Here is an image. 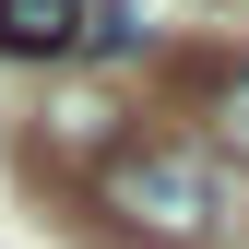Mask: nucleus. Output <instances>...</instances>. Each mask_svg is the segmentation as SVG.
Wrapping results in <instances>:
<instances>
[{
	"label": "nucleus",
	"mask_w": 249,
	"mask_h": 249,
	"mask_svg": "<svg viewBox=\"0 0 249 249\" xmlns=\"http://www.w3.org/2000/svg\"><path fill=\"white\" fill-rule=\"evenodd\" d=\"M95 202H107V226L142 237V249H213L249 213L237 202V166L213 142H119L95 166Z\"/></svg>",
	"instance_id": "obj_1"
},
{
	"label": "nucleus",
	"mask_w": 249,
	"mask_h": 249,
	"mask_svg": "<svg viewBox=\"0 0 249 249\" xmlns=\"http://www.w3.org/2000/svg\"><path fill=\"white\" fill-rule=\"evenodd\" d=\"M83 48L95 59H142L154 48V0H95V12H83Z\"/></svg>",
	"instance_id": "obj_3"
},
{
	"label": "nucleus",
	"mask_w": 249,
	"mask_h": 249,
	"mask_svg": "<svg viewBox=\"0 0 249 249\" xmlns=\"http://www.w3.org/2000/svg\"><path fill=\"white\" fill-rule=\"evenodd\" d=\"M213 131H226V142H237V166H249V71L213 83Z\"/></svg>",
	"instance_id": "obj_4"
},
{
	"label": "nucleus",
	"mask_w": 249,
	"mask_h": 249,
	"mask_svg": "<svg viewBox=\"0 0 249 249\" xmlns=\"http://www.w3.org/2000/svg\"><path fill=\"white\" fill-rule=\"evenodd\" d=\"M83 12L95 0H0V48L12 59H59V48H83Z\"/></svg>",
	"instance_id": "obj_2"
}]
</instances>
